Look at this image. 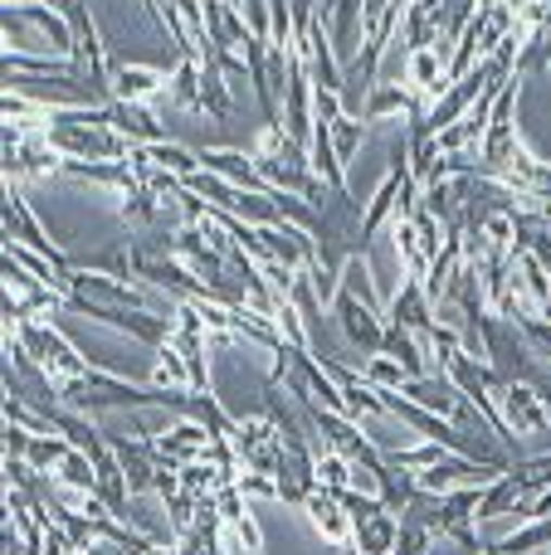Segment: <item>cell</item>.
I'll use <instances>...</instances> for the list:
<instances>
[{
  "label": "cell",
  "instance_id": "obj_22",
  "mask_svg": "<svg viewBox=\"0 0 551 555\" xmlns=\"http://www.w3.org/2000/svg\"><path fill=\"white\" fill-rule=\"evenodd\" d=\"M351 478H357V463H351L347 453H337V449H322L318 453V482L328 492H347Z\"/></svg>",
  "mask_w": 551,
  "mask_h": 555
},
{
  "label": "cell",
  "instance_id": "obj_16",
  "mask_svg": "<svg viewBox=\"0 0 551 555\" xmlns=\"http://www.w3.org/2000/svg\"><path fill=\"white\" fill-rule=\"evenodd\" d=\"M142 152H146V162H152V166L181 176V181H191V176L201 171V156H195L191 146H181V142H156V146H142Z\"/></svg>",
  "mask_w": 551,
  "mask_h": 555
},
{
  "label": "cell",
  "instance_id": "obj_27",
  "mask_svg": "<svg viewBox=\"0 0 551 555\" xmlns=\"http://www.w3.org/2000/svg\"><path fill=\"white\" fill-rule=\"evenodd\" d=\"M29 439H35L29 429H20V424H5V459H25Z\"/></svg>",
  "mask_w": 551,
  "mask_h": 555
},
{
  "label": "cell",
  "instance_id": "obj_15",
  "mask_svg": "<svg viewBox=\"0 0 551 555\" xmlns=\"http://www.w3.org/2000/svg\"><path fill=\"white\" fill-rule=\"evenodd\" d=\"M201 83H205V74H201V59H176V68H171V103H181V107H191V113H201Z\"/></svg>",
  "mask_w": 551,
  "mask_h": 555
},
{
  "label": "cell",
  "instance_id": "obj_12",
  "mask_svg": "<svg viewBox=\"0 0 551 555\" xmlns=\"http://www.w3.org/2000/svg\"><path fill=\"white\" fill-rule=\"evenodd\" d=\"M166 88H171V78H166L162 68H142V64L113 68V103H152Z\"/></svg>",
  "mask_w": 551,
  "mask_h": 555
},
{
  "label": "cell",
  "instance_id": "obj_18",
  "mask_svg": "<svg viewBox=\"0 0 551 555\" xmlns=\"http://www.w3.org/2000/svg\"><path fill=\"white\" fill-rule=\"evenodd\" d=\"M152 385H162V390H191V365H185V356L176 351V341L156 346V371H152Z\"/></svg>",
  "mask_w": 551,
  "mask_h": 555
},
{
  "label": "cell",
  "instance_id": "obj_20",
  "mask_svg": "<svg viewBox=\"0 0 551 555\" xmlns=\"http://www.w3.org/2000/svg\"><path fill=\"white\" fill-rule=\"evenodd\" d=\"M59 488H74V492H98V463L88 459V453L68 449V459L54 468Z\"/></svg>",
  "mask_w": 551,
  "mask_h": 555
},
{
  "label": "cell",
  "instance_id": "obj_6",
  "mask_svg": "<svg viewBox=\"0 0 551 555\" xmlns=\"http://www.w3.org/2000/svg\"><path fill=\"white\" fill-rule=\"evenodd\" d=\"M425 98H415L406 88V78H381L376 88L367 93V103H361V122H390V117H425Z\"/></svg>",
  "mask_w": 551,
  "mask_h": 555
},
{
  "label": "cell",
  "instance_id": "obj_11",
  "mask_svg": "<svg viewBox=\"0 0 551 555\" xmlns=\"http://www.w3.org/2000/svg\"><path fill=\"white\" fill-rule=\"evenodd\" d=\"M107 117H113V132H123L132 146L166 142V122L146 103H113V107H107Z\"/></svg>",
  "mask_w": 551,
  "mask_h": 555
},
{
  "label": "cell",
  "instance_id": "obj_13",
  "mask_svg": "<svg viewBox=\"0 0 551 555\" xmlns=\"http://www.w3.org/2000/svg\"><path fill=\"white\" fill-rule=\"evenodd\" d=\"M396 541H400L396 512H381V517L351 527V551H361V555H396Z\"/></svg>",
  "mask_w": 551,
  "mask_h": 555
},
{
  "label": "cell",
  "instance_id": "obj_10",
  "mask_svg": "<svg viewBox=\"0 0 551 555\" xmlns=\"http://www.w3.org/2000/svg\"><path fill=\"white\" fill-rule=\"evenodd\" d=\"M381 356H390V361L400 365V371L410 375V380H420V375H435V361H430V341L415 332H406V326L386 322V346H381Z\"/></svg>",
  "mask_w": 551,
  "mask_h": 555
},
{
  "label": "cell",
  "instance_id": "obj_7",
  "mask_svg": "<svg viewBox=\"0 0 551 555\" xmlns=\"http://www.w3.org/2000/svg\"><path fill=\"white\" fill-rule=\"evenodd\" d=\"M201 171L225 176L234 191H254V195L269 191V181L259 176V162H254L249 152H234V146H210V152H201Z\"/></svg>",
  "mask_w": 551,
  "mask_h": 555
},
{
  "label": "cell",
  "instance_id": "obj_24",
  "mask_svg": "<svg viewBox=\"0 0 551 555\" xmlns=\"http://www.w3.org/2000/svg\"><path fill=\"white\" fill-rule=\"evenodd\" d=\"M361 375H367V385H376V390H406V380H410L390 356H367V361H361Z\"/></svg>",
  "mask_w": 551,
  "mask_h": 555
},
{
  "label": "cell",
  "instance_id": "obj_5",
  "mask_svg": "<svg viewBox=\"0 0 551 555\" xmlns=\"http://www.w3.org/2000/svg\"><path fill=\"white\" fill-rule=\"evenodd\" d=\"M386 322L406 326V332H415V336H430V332H435L439 312H435V302H430V293H425V278H410V273L400 278V293L390 297Z\"/></svg>",
  "mask_w": 551,
  "mask_h": 555
},
{
  "label": "cell",
  "instance_id": "obj_8",
  "mask_svg": "<svg viewBox=\"0 0 551 555\" xmlns=\"http://www.w3.org/2000/svg\"><path fill=\"white\" fill-rule=\"evenodd\" d=\"M303 512H308V521L318 527V537L328 541V546H351V517H347V507H342V498L337 492H328V488H318L308 502H303Z\"/></svg>",
  "mask_w": 551,
  "mask_h": 555
},
{
  "label": "cell",
  "instance_id": "obj_25",
  "mask_svg": "<svg viewBox=\"0 0 551 555\" xmlns=\"http://www.w3.org/2000/svg\"><path fill=\"white\" fill-rule=\"evenodd\" d=\"M435 531L420 527V521H406L400 517V541H396V555H435Z\"/></svg>",
  "mask_w": 551,
  "mask_h": 555
},
{
  "label": "cell",
  "instance_id": "obj_21",
  "mask_svg": "<svg viewBox=\"0 0 551 555\" xmlns=\"http://www.w3.org/2000/svg\"><path fill=\"white\" fill-rule=\"evenodd\" d=\"M68 449H74V443L64 439V434H35V439H29V453H25V463L29 468H39V473H54L59 463L68 459Z\"/></svg>",
  "mask_w": 551,
  "mask_h": 555
},
{
  "label": "cell",
  "instance_id": "obj_19",
  "mask_svg": "<svg viewBox=\"0 0 551 555\" xmlns=\"http://www.w3.org/2000/svg\"><path fill=\"white\" fill-rule=\"evenodd\" d=\"M342 293H351L357 302H367V307H376V312H381V293L371 287V263H367V254H351V259L342 263Z\"/></svg>",
  "mask_w": 551,
  "mask_h": 555
},
{
  "label": "cell",
  "instance_id": "obj_14",
  "mask_svg": "<svg viewBox=\"0 0 551 555\" xmlns=\"http://www.w3.org/2000/svg\"><path fill=\"white\" fill-rule=\"evenodd\" d=\"M517 502H523V492H517L513 473H498V478L484 488V498H478V521L513 517V512H517Z\"/></svg>",
  "mask_w": 551,
  "mask_h": 555
},
{
  "label": "cell",
  "instance_id": "obj_17",
  "mask_svg": "<svg viewBox=\"0 0 551 555\" xmlns=\"http://www.w3.org/2000/svg\"><path fill=\"white\" fill-rule=\"evenodd\" d=\"M547 546H551V517L523 521V527H513L503 541H494V551H503V555H527V551H547Z\"/></svg>",
  "mask_w": 551,
  "mask_h": 555
},
{
  "label": "cell",
  "instance_id": "obj_2",
  "mask_svg": "<svg viewBox=\"0 0 551 555\" xmlns=\"http://www.w3.org/2000/svg\"><path fill=\"white\" fill-rule=\"evenodd\" d=\"M494 404L503 414V424L517 434V439H537V434L551 429V404L537 385H523V380H503L494 390Z\"/></svg>",
  "mask_w": 551,
  "mask_h": 555
},
{
  "label": "cell",
  "instance_id": "obj_4",
  "mask_svg": "<svg viewBox=\"0 0 551 555\" xmlns=\"http://www.w3.org/2000/svg\"><path fill=\"white\" fill-rule=\"evenodd\" d=\"M230 443H234V453H240V468H244V473H269V478L279 473V459H283V434H279V424H273L269 414L234 424Z\"/></svg>",
  "mask_w": 551,
  "mask_h": 555
},
{
  "label": "cell",
  "instance_id": "obj_28",
  "mask_svg": "<svg viewBox=\"0 0 551 555\" xmlns=\"http://www.w3.org/2000/svg\"><path fill=\"white\" fill-rule=\"evenodd\" d=\"M484 555H503V551H494V546H488V551H484Z\"/></svg>",
  "mask_w": 551,
  "mask_h": 555
},
{
  "label": "cell",
  "instance_id": "obj_1",
  "mask_svg": "<svg viewBox=\"0 0 551 555\" xmlns=\"http://www.w3.org/2000/svg\"><path fill=\"white\" fill-rule=\"evenodd\" d=\"M5 54L29 59H74V20L39 0H5Z\"/></svg>",
  "mask_w": 551,
  "mask_h": 555
},
{
  "label": "cell",
  "instance_id": "obj_3",
  "mask_svg": "<svg viewBox=\"0 0 551 555\" xmlns=\"http://www.w3.org/2000/svg\"><path fill=\"white\" fill-rule=\"evenodd\" d=\"M332 322H337V336L361 356V361H367V356H381V346H386V322H381L376 307L357 302L351 293H337Z\"/></svg>",
  "mask_w": 551,
  "mask_h": 555
},
{
  "label": "cell",
  "instance_id": "obj_9",
  "mask_svg": "<svg viewBox=\"0 0 551 555\" xmlns=\"http://www.w3.org/2000/svg\"><path fill=\"white\" fill-rule=\"evenodd\" d=\"M400 395H406V400H415L420 410L449 420V424H454L459 410H464V395H459V385L449 380V375H420V380H406V390H400Z\"/></svg>",
  "mask_w": 551,
  "mask_h": 555
},
{
  "label": "cell",
  "instance_id": "obj_23",
  "mask_svg": "<svg viewBox=\"0 0 551 555\" xmlns=\"http://www.w3.org/2000/svg\"><path fill=\"white\" fill-rule=\"evenodd\" d=\"M328 132H332V146H337V156H342V166L357 156V146H361V137H367V122H361L357 113H342L337 122H328Z\"/></svg>",
  "mask_w": 551,
  "mask_h": 555
},
{
  "label": "cell",
  "instance_id": "obj_26",
  "mask_svg": "<svg viewBox=\"0 0 551 555\" xmlns=\"http://www.w3.org/2000/svg\"><path fill=\"white\" fill-rule=\"evenodd\" d=\"M517 326H523V336L533 341V351L551 361V322L547 317H517Z\"/></svg>",
  "mask_w": 551,
  "mask_h": 555
}]
</instances>
